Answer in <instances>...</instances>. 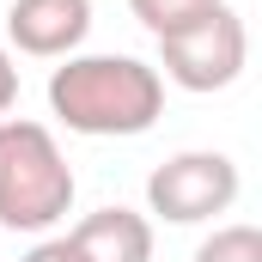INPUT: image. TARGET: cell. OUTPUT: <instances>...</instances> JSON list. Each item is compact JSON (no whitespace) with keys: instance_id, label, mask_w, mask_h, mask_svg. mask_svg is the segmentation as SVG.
Segmentation results:
<instances>
[{"instance_id":"2","label":"cell","mask_w":262,"mask_h":262,"mask_svg":"<svg viewBox=\"0 0 262 262\" xmlns=\"http://www.w3.org/2000/svg\"><path fill=\"white\" fill-rule=\"evenodd\" d=\"M73 165L61 140L31 116H0V226L49 232L73 207Z\"/></svg>"},{"instance_id":"7","label":"cell","mask_w":262,"mask_h":262,"mask_svg":"<svg viewBox=\"0 0 262 262\" xmlns=\"http://www.w3.org/2000/svg\"><path fill=\"white\" fill-rule=\"evenodd\" d=\"M213 6H226V0H128V12L152 31V37H171V31H183V25H195Z\"/></svg>"},{"instance_id":"3","label":"cell","mask_w":262,"mask_h":262,"mask_svg":"<svg viewBox=\"0 0 262 262\" xmlns=\"http://www.w3.org/2000/svg\"><path fill=\"white\" fill-rule=\"evenodd\" d=\"M250 67V31L232 6H213L207 18L159 37V79L183 92H226Z\"/></svg>"},{"instance_id":"4","label":"cell","mask_w":262,"mask_h":262,"mask_svg":"<svg viewBox=\"0 0 262 262\" xmlns=\"http://www.w3.org/2000/svg\"><path fill=\"white\" fill-rule=\"evenodd\" d=\"M238 189H244V177L226 152H171L146 177V213H159L165 226H201V220L226 213Z\"/></svg>"},{"instance_id":"8","label":"cell","mask_w":262,"mask_h":262,"mask_svg":"<svg viewBox=\"0 0 262 262\" xmlns=\"http://www.w3.org/2000/svg\"><path fill=\"white\" fill-rule=\"evenodd\" d=\"M195 262H262V232L256 226H220L213 238H201Z\"/></svg>"},{"instance_id":"1","label":"cell","mask_w":262,"mask_h":262,"mask_svg":"<svg viewBox=\"0 0 262 262\" xmlns=\"http://www.w3.org/2000/svg\"><path fill=\"white\" fill-rule=\"evenodd\" d=\"M49 110L85 140H134L165 116V79L140 55H67L49 73Z\"/></svg>"},{"instance_id":"6","label":"cell","mask_w":262,"mask_h":262,"mask_svg":"<svg viewBox=\"0 0 262 262\" xmlns=\"http://www.w3.org/2000/svg\"><path fill=\"white\" fill-rule=\"evenodd\" d=\"M67 262H152V220L134 207H98L61 238Z\"/></svg>"},{"instance_id":"10","label":"cell","mask_w":262,"mask_h":262,"mask_svg":"<svg viewBox=\"0 0 262 262\" xmlns=\"http://www.w3.org/2000/svg\"><path fill=\"white\" fill-rule=\"evenodd\" d=\"M18 262H67V250H61V238H43L31 256H18Z\"/></svg>"},{"instance_id":"5","label":"cell","mask_w":262,"mask_h":262,"mask_svg":"<svg viewBox=\"0 0 262 262\" xmlns=\"http://www.w3.org/2000/svg\"><path fill=\"white\" fill-rule=\"evenodd\" d=\"M92 37V0H12L6 6V43L37 61H67Z\"/></svg>"},{"instance_id":"9","label":"cell","mask_w":262,"mask_h":262,"mask_svg":"<svg viewBox=\"0 0 262 262\" xmlns=\"http://www.w3.org/2000/svg\"><path fill=\"white\" fill-rule=\"evenodd\" d=\"M18 104V61H12V49L0 43V116Z\"/></svg>"}]
</instances>
